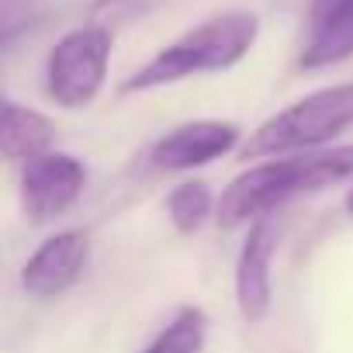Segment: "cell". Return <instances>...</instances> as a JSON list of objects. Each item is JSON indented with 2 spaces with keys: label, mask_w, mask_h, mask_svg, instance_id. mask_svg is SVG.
<instances>
[{
  "label": "cell",
  "mask_w": 353,
  "mask_h": 353,
  "mask_svg": "<svg viewBox=\"0 0 353 353\" xmlns=\"http://www.w3.org/2000/svg\"><path fill=\"white\" fill-rule=\"evenodd\" d=\"M353 176V145L301 152L288 159H274L263 166L246 170L229 184V191L219 201V222L225 229H236L250 219H260L301 194H315L322 188H332Z\"/></svg>",
  "instance_id": "cell-1"
},
{
  "label": "cell",
  "mask_w": 353,
  "mask_h": 353,
  "mask_svg": "<svg viewBox=\"0 0 353 353\" xmlns=\"http://www.w3.org/2000/svg\"><path fill=\"white\" fill-rule=\"evenodd\" d=\"M256 35H260L256 14H250V11L215 14V18L201 21L198 28L184 32L166 49H159L145 66H139L125 80V90H156V87L188 80V77L229 70L253 49Z\"/></svg>",
  "instance_id": "cell-2"
},
{
  "label": "cell",
  "mask_w": 353,
  "mask_h": 353,
  "mask_svg": "<svg viewBox=\"0 0 353 353\" xmlns=\"http://www.w3.org/2000/svg\"><path fill=\"white\" fill-rule=\"evenodd\" d=\"M353 125V80L322 87L291 108L277 111L267 118L246 142H243V159H260V156H281L294 149H315L336 135H343Z\"/></svg>",
  "instance_id": "cell-3"
},
{
  "label": "cell",
  "mask_w": 353,
  "mask_h": 353,
  "mask_svg": "<svg viewBox=\"0 0 353 353\" xmlns=\"http://www.w3.org/2000/svg\"><path fill=\"white\" fill-rule=\"evenodd\" d=\"M111 32L108 28H77L56 42L46 63V90L63 108H87L108 77Z\"/></svg>",
  "instance_id": "cell-4"
},
{
  "label": "cell",
  "mask_w": 353,
  "mask_h": 353,
  "mask_svg": "<svg viewBox=\"0 0 353 353\" xmlns=\"http://www.w3.org/2000/svg\"><path fill=\"white\" fill-rule=\"evenodd\" d=\"M87 184V166L70 152H42L21 170V201L35 222H49L77 205Z\"/></svg>",
  "instance_id": "cell-5"
},
{
  "label": "cell",
  "mask_w": 353,
  "mask_h": 353,
  "mask_svg": "<svg viewBox=\"0 0 353 353\" xmlns=\"http://www.w3.org/2000/svg\"><path fill=\"white\" fill-rule=\"evenodd\" d=\"M87 260H90L87 232H77V229L56 232L28 256V263L21 270V288L35 298H56L83 277Z\"/></svg>",
  "instance_id": "cell-6"
},
{
  "label": "cell",
  "mask_w": 353,
  "mask_h": 353,
  "mask_svg": "<svg viewBox=\"0 0 353 353\" xmlns=\"http://www.w3.org/2000/svg\"><path fill=\"white\" fill-rule=\"evenodd\" d=\"M274 250H277V229L267 219H256L250 225V236L239 250L236 263V305L246 322H263L274 305Z\"/></svg>",
  "instance_id": "cell-7"
},
{
  "label": "cell",
  "mask_w": 353,
  "mask_h": 353,
  "mask_svg": "<svg viewBox=\"0 0 353 353\" xmlns=\"http://www.w3.org/2000/svg\"><path fill=\"white\" fill-rule=\"evenodd\" d=\"M239 128L232 121H188L152 145L156 170H194L236 149Z\"/></svg>",
  "instance_id": "cell-8"
},
{
  "label": "cell",
  "mask_w": 353,
  "mask_h": 353,
  "mask_svg": "<svg viewBox=\"0 0 353 353\" xmlns=\"http://www.w3.org/2000/svg\"><path fill=\"white\" fill-rule=\"evenodd\" d=\"M353 56V0H312L301 49L305 70H322Z\"/></svg>",
  "instance_id": "cell-9"
},
{
  "label": "cell",
  "mask_w": 353,
  "mask_h": 353,
  "mask_svg": "<svg viewBox=\"0 0 353 353\" xmlns=\"http://www.w3.org/2000/svg\"><path fill=\"white\" fill-rule=\"evenodd\" d=\"M52 145V121L32 108L14 101L4 104V125H0V149L8 159H35Z\"/></svg>",
  "instance_id": "cell-10"
},
{
  "label": "cell",
  "mask_w": 353,
  "mask_h": 353,
  "mask_svg": "<svg viewBox=\"0 0 353 353\" xmlns=\"http://www.w3.org/2000/svg\"><path fill=\"white\" fill-rule=\"evenodd\" d=\"M205 336H208L205 312L188 305L159 329V336L145 346V353H201L205 350Z\"/></svg>",
  "instance_id": "cell-11"
},
{
  "label": "cell",
  "mask_w": 353,
  "mask_h": 353,
  "mask_svg": "<svg viewBox=\"0 0 353 353\" xmlns=\"http://www.w3.org/2000/svg\"><path fill=\"white\" fill-rule=\"evenodd\" d=\"M166 212H170V222L176 225V232L201 229L205 219L212 215V191H208V184L191 181V184L173 188V194L166 198Z\"/></svg>",
  "instance_id": "cell-12"
},
{
  "label": "cell",
  "mask_w": 353,
  "mask_h": 353,
  "mask_svg": "<svg viewBox=\"0 0 353 353\" xmlns=\"http://www.w3.org/2000/svg\"><path fill=\"white\" fill-rule=\"evenodd\" d=\"M346 208L353 212V188H350V194H346Z\"/></svg>",
  "instance_id": "cell-13"
}]
</instances>
